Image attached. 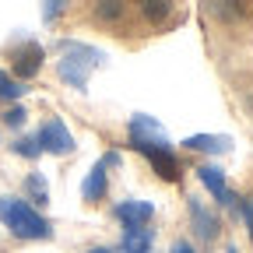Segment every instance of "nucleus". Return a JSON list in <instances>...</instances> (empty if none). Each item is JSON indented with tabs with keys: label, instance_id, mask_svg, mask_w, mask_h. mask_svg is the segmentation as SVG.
<instances>
[{
	"label": "nucleus",
	"instance_id": "4",
	"mask_svg": "<svg viewBox=\"0 0 253 253\" xmlns=\"http://www.w3.org/2000/svg\"><path fill=\"white\" fill-rule=\"evenodd\" d=\"M36 141L49 155H71L74 151V134L67 130V123H63V120H46L42 130L36 134Z\"/></svg>",
	"mask_w": 253,
	"mask_h": 253
},
{
	"label": "nucleus",
	"instance_id": "17",
	"mask_svg": "<svg viewBox=\"0 0 253 253\" xmlns=\"http://www.w3.org/2000/svg\"><path fill=\"white\" fill-rule=\"evenodd\" d=\"M25 190L32 194V201H39V204H46V201H49V186H46V179H42L39 172H32V176L25 179Z\"/></svg>",
	"mask_w": 253,
	"mask_h": 253
},
{
	"label": "nucleus",
	"instance_id": "19",
	"mask_svg": "<svg viewBox=\"0 0 253 253\" xmlns=\"http://www.w3.org/2000/svg\"><path fill=\"white\" fill-rule=\"evenodd\" d=\"M67 4H71V0H42V21H56Z\"/></svg>",
	"mask_w": 253,
	"mask_h": 253
},
{
	"label": "nucleus",
	"instance_id": "12",
	"mask_svg": "<svg viewBox=\"0 0 253 253\" xmlns=\"http://www.w3.org/2000/svg\"><path fill=\"white\" fill-rule=\"evenodd\" d=\"M123 253H151V229L137 225V229H123Z\"/></svg>",
	"mask_w": 253,
	"mask_h": 253
},
{
	"label": "nucleus",
	"instance_id": "10",
	"mask_svg": "<svg viewBox=\"0 0 253 253\" xmlns=\"http://www.w3.org/2000/svg\"><path fill=\"white\" fill-rule=\"evenodd\" d=\"M190 225H194L197 239H214L218 236V218L211 211H204V204L194 201V197H190Z\"/></svg>",
	"mask_w": 253,
	"mask_h": 253
},
{
	"label": "nucleus",
	"instance_id": "1",
	"mask_svg": "<svg viewBox=\"0 0 253 253\" xmlns=\"http://www.w3.org/2000/svg\"><path fill=\"white\" fill-rule=\"evenodd\" d=\"M106 63V53L95 49V46H84V42H74V39H60V63H56V74L67 81L74 91H88V78L95 67Z\"/></svg>",
	"mask_w": 253,
	"mask_h": 253
},
{
	"label": "nucleus",
	"instance_id": "15",
	"mask_svg": "<svg viewBox=\"0 0 253 253\" xmlns=\"http://www.w3.org/2000/svg\"><path fill=\"white\" fill-rule=\"evenodd\" d=\"M123 11H126V0H99V4H95V21L113 25V21L123 18Z\"/></svg>",
	"mask_w": 253,
	"mask_h": 253
},
{
	"label": "nucleus",
	"instance_id": "16",
	"mask_svg": "<svg viewBox=\"0 0 253 253\" xmlns=\"http://www.w3.org/2000/svg\"><path fill=\"white\" fill-rule=\"evenodd\" d=\"M25 91H28V88H25L21 81H14L7 71H0V99H4V102H14V99H21Z\"/></svg>",
	"mask_w": 253,
	"mask_h": 253
},
{
	"label": "nucleus",
	"instance_id": "14",
	"mask_svg": "<svg viewBox=\"0 0 253 253\" xmlns=\"http://www.w3.org/2000/svg\"><path fill=\"white\" fill-rule=\"evenodd\" d=\"M137 7L151 25H158V21H166L172 14V0H137Z\"/></svg>",
	"mask_w": 253,
	"mask_h": 253
},
{
	"label": "nucleus",
	"instance_id": "2",
	"mask_svg": "<svg viewBox=\"0 0 253 253\" xmlns=\"http://www.w3.org/2000/svg\"><path fill=\"white\" fill-rule=\"evenodd\" d=\"M0 221L18 239H49L53 236V225L21 197H0Z\"/></svg>",
	"mask_w": 253,
	"mask_h": 253
},
{
	"label": "nucleus",
	"instance_id": "13",
	"mask_svg": "<svg viewBox=\"0 0 253 253\" xmlns=\"http://www.w3.org/2000/svg\"><path fill=\"white\" fill-rule=\"evenodd\" d=\"M148 162H151V169L162 176V179H179V162H176L172 148H169V151H151Z\"/></svg>",
	"mask_w": 253,
	"mask_h": 253
},
{
	"label": "nucleus",
	"instance_id": "6",
	"mask_svg": "<svg viewBox=\"0 0 253 253\" xmlns=\"http://www.w3.org/2000/svg\"><path fill=\"white\" fill-rule=\"evenodd\" d=\"M113 214L123 221L126 229H137V225H148L151 214H155V204L151 201H120L113 208Z\"/></svg>",
	"mask_w": 253,
	"mask_h": 253
},
{
	"label": "nucleus",
	"instance_id": "18",
	"mask_svg": "<svg viewBox=\"0 0 253 253\" xmlns=\"http://www.w3.org/2000/svg\"><path fill=\"white\" fill-rule=\"evenodd\" d=\"M11 151L21 155V158H39V155H42V148H39L36 137H18V141L11 144Z\"/></svg>",
	"mask_w": 253,
	"mask_h": 253
},
{
	"label": "nucleus",
	"instance_id": "3",
	"mask_svg": "<svg viewBox=\"0 0 253 253\" xmlns=\"http://www.w3.org/2000/svg\"><path fill=\"white\" fill-rule=\"evenodd\" d=\"M130 148L141 151V155L169 151V134L162 130V123H158V120H151L148 113H137L130 120Z\"/></svg>",
	"mask_w": 253,
	"mask_h": 253
},
{
	"label": "nucleus",
	"instance_id": "11",
	"mask_svg": "<svg viewBox=\"0 0 253 253\" xmlns=\"http://www.w3.org/2000/svg\"><path fill=\"white\" fill-rule=\"evenodd\" d=\"M106 169H109V166H102V162H99V166H91V172L84 176V183H81V197H84L88 204H95V201L106 194V186H109Z\"/></svg>",
	"mask_w": 253,
	"mask_h": 253
},
{
	"label": "nucleus",
	"instance_id": "21",
	"mask_svg": "<svg viewBox=\"0 0 253 253\" xmlns=\"http://www.w3.org/2000/svg\"><path fill=\"white\" fill-rule=\"evenodd\" d=\"M25 120H28V113H25L21 106H11V109L4 113V126H21Z\"/></svg>",
	"mask_w": 253,
	"mask_h": 253
},
{
	"label": "nucleus",
	"instance_id": "7",
	"mask_svg": "<svg viewBox=\"0 0 253 253\" xmlns=\"http://www.w3.org/2000/svg\"><path fill=\"white\" fill-rule=\"evenodd\" d=\"M197 176H201V183L208 186V194H211L214 201H221V204H239V197L225 186V172H221L218 166H201Z\"/></svg>",
	"mask_w": 253,
	"mask_h": 253
},
{
	"label": "nucleus",
	"instance_id": "5",
	"mask_svg": "<svg viewBox=\"0 0 253 253\" xmlns=\"http://www.w3.org/2000/svg\"><path fill=\"white\" fill-rule=\"evenodd\" d=\"M42 60H46V49H42L39 42H21V46L11 49V67H14V74H18L21 81L36 78V74L42 71Z\"/></svg>",
	"mask_w": 253,
	"mask_h": 253
},
{
	"label": "nucleus",
	"instance_id": "20",
	"mask_svg": "<svg viewBox=\"0 0 253 253\" xmlns=\"http://www.w3.org/2000/svg\"><path fill=\"white\" fill-rule=\"evenodd\" d=\"M239 214H243L246 232H250V239H253V197H243V201H239Z\"/></svg>",
	"mask_w": 253,
	"mask_h": 253
},
{
	"label": "nucleus",
	"instance_id": "8",
	"mask_svg": "<svg viewBox=\"0 0 253 253\" xmlns=\"http://www.w3.org/2000/svg\"><path fill=\"white\" fill-rule=\"evenodd\" d=\"M201 7H204L208 18H214L221 25H232V21H243L246 18L243 0H201Z\"/></svg>",
	"mask_w": 253,
	"mask_h": 253
},
{
	"label": "nucleus",
	"instance_id": "24",
	"mask_svg": "<svg viewBox=\"0 0 253 253\" xmlns=\"http://www.w3.org/2000/svg\"><path fill=\"white\" fill-rule=\"evenodd\" d=\"M225 253H239V250H236V246H229V250H225Z\"/></svg>",
	"mask_w": 253,
	"mask_h": 253
},
{
	"label": "nucleus",
	"instance_id": "9",
	"mask_svg": "<svg viewBox=\"0 0 253 253\" xmlns=\"http://www.w3.org/2000/svg\"><path fill=\"white\" fill-rule=\"evenodd\" d=\"M183 148L208 151V155H225V151H232V137H225V134H190L183 141Z\"/></svg>",
	"mask_w": 253,
	"mask_h": 253
},
{
	"label": "nucleus",
	"instance_id": "23",
	"mask_svg": "<svg viewBox=\"0 0 253 253\" xmlns=\"http://www.w3.org/2000/svg\"><path fill=\"white\" fill-rule=\"evenodd\" d=\"M88 253H113V250H106V246H95V250H88Z\"/></svg>",
	"mask_w": 253,
	"mask_h": 253
},
{
	"label": "nucleus",
	"instance_id": "22",
	"mask_svg": "<svg viewBox=\"0 0 253 253\" xmlns=\"http://www.w3.org/2000/svg\"><path fill=\"white\" fill-rule=\"evenodd\" d=\"M169 253H197V250H194V246H190V243H186V239H176V243H172V250H169Z\"/></svg>",
	"mask_w": 253,
	"mask_h": 253
}]
</instances>
